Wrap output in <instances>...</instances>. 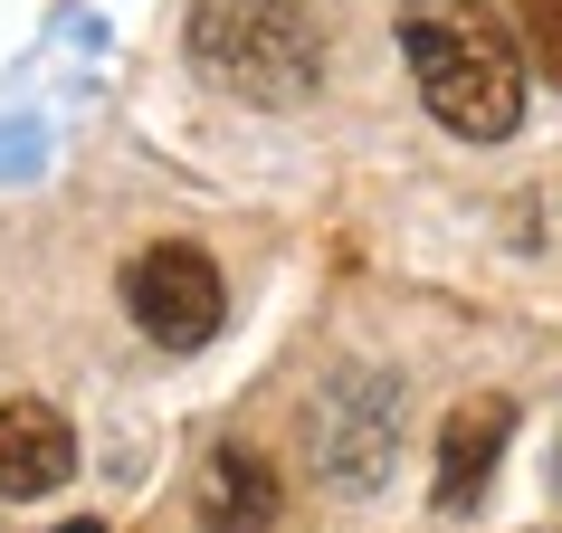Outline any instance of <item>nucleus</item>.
<instances>
[{
    "mask_svg": "<svg viewBox=\"0 0 562 533\" xmlns=\"http://www.w3.org/2000/svg\"><path fill=\"white\" fill-rule=\"evenodd\" d=\"M401 58L419 77V105L458 144H505L525 124V38L496 0H401Z\"/></svg>",
    "mask_w": 562,
    "mask_h": 533,
    "instance_id": "obj_1",
    "label": "nucleus"
},
{
    "mask_svg": "<svg viewBox=\"0 0 562 533\" xmlns=\"http://www.w3.org/2000/svg\"><path fill=\"white\" fill-rule=\"evenodd\" d=\"M191 67L248 105H296L315 87V30L286 0H201L191 10Z\"/></svg>",
    "mask_w": 562,
    "mask_h": 533,
    "instance_id": "obj_2",
    "label": "nucleus"
},
{
    "mask_svg": "<svg viewBox=\"0 0 562 533\" xmlns=\"http://www.w3.org/2000/svg\"><path fill=\"white\" fill-rule=\"evenodd\" d=\"M124 315L162 343V353H201L210 333L229 325V286H220V266L191 248V238H162L144 258L124 266Z\"/></svg>",
    "mask_w": 562,
    "mask_h": 533,
    "instance_id": "obj_3",
    "label": "nucleus"
},
{
    "mask_svg": "<svg viewBox=\"0 0 562 533\" xmlns=\"http://www.w3.org/2000/svg\"><path fill=\"white\" fill-rule=\"evenodd\" d=\"M77 476V429L48 400H0V504L58 496Z\"/></svg>",
    "mask_w": 562,
    "mask_h": 533,
    "instance_id": "obj_4",
    "label": "nucleus"
},
{
    "mask_svg": "<svg viewBox=\"0 0 562 533\" xmlns=\"http://www.w3.org/2000/svg\"><path fill=\"white\" fill-rule=\"evenodd\" d=\"M505 439H515V400H458V410L439 419V504L448 514H468L476 496H486V476H496Z\"/></svg>",
    "mask_w": 562,
    "mask_h": 533,
    "instance_id": "obj_5",
    "label": "nucleus"
},
{
    "mask_svg": "<svg viewBox=\"0 0 562 533\" xmlns=\"http://www.w3.org/2000/svg\"><path fill=\"white\" fill-rule=\"evenodd\" d=\"M277 524V467L248 439L201 457V533H267Z\"/></svg>",
    "mask_w": 562,
    "mask_h": 533,
    "instance_id": "obj_6",
    "label": "nucleus"
},
{
    "mask_svg": "<svg viewBox=\"0 0 562 533\" xmlns=\"http://www.w3.org/2000/svg\"><path fill=\"white\" fill-rule=\"evenodd\" d=\"M515 38H525V67L562 95V0H515Z\"/></svg>",
    "mask_w": 562,
    "mask_h": 533,
    "instance_id": "obj_7",
    "label": "nucleus"
},
{
    "mask_svg": "<svg viewBox=\"0 0 562 533\" xmlns=\"http://www.w3.org/2000/svg\"><path fill=\"white\" fill-rule=\"evenodd\" d=\"M58 533H105V524H58Z\"/></svg>",
    "mask_w": 562,
    "mask_h": 533,
    "instance_id": "obj_8",
    "label": "nucleus"
},
{
    "mask_svg": "<svg viewBox=\"0 0 562 533\" xmlns=\"http://www.w3.org/2000/svg\"><path fill=\"white\" fill-rule=\"evenodd\" d=\"M553 486H562V447H553Z\"/></svg>",
    "mask_w": 562,
    "mask_h": 533,
    "instance_id": "obj_9",
    "label": "nucleus"
}]
</instances>
